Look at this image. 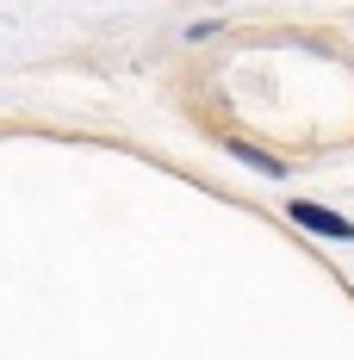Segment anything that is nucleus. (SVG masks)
I'll return each instance as SVG.
<instances>
[{"instance_id": "f257e3e1", "label": "nucleus", "mask_w": 354, "mask_h": 360, "mask_svg": "<svg viewBox=\"0 0 354 360\" xmlns=\"http://www.w3.org/2000/svg\"><path fill=\"white\" fill-rule=\"evenodd\" d=\"M292 224H305V230H317V236H336V243H354V224L336 212H323L311 199H292Z\"/></svg>"}]
</instances>
